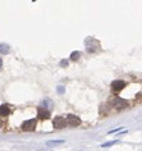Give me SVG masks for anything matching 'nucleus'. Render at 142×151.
<instances>
[{
  "mask_svg": "<svg viewBox=\"0 0 142 151\" xmlns=\"http://www.w3.org/2000/svg\"><path fill=\"white\" fill-rule=\"evenodd\" d=\"M53 126L55 128H58V129H60V128H64L67 126L65 118H63V116H55L54 120H53Z\"/></svg>",
  "mask_w": 142,
  "mask_h": 151,
  "instance_id": "39448f33",
  "label": "nucleus"
},
{
  "mask_svg": "<svg viewBox=\"0 0 142 151\" xmlns=\"http://www.w3.org/2000/svg\"><path fill=\"white\" fill-rule=\"evenodd\" d=\"M119 131H122V127H119V128H117V129H111L109 133H114V132H119Z\"/></svg>",
  "mask_w": 142,
  "mask_h": 151,
  "instance_id": "2eb2a0df",
  "label": "nucleus"
},
{
  "mask_svg": "<svg viewBox=\"0 0 142 151\" xmlns=\"http://www.w3.org/2000/svg\"><path fill=\"white\" fill-rule=\"evenodd\" d=\"M1 124H3V123H1V120H0V127H1Z\"/></svg>",
  "mask_w": 142,
  "mask_h": 151,
  "instance_id": "f3484780",
  "label": "nucleus"
},
{
  "mask_svg": "<svg viewBox=\"0 0 142 151\" xmlns=\"http://www.w3.org/2000/svg\"><path fill=\"white\" fill-rule=\"evenodd\" d=\"M37 116L40 119H47L50 116V111L47 109H44V108H39L37 109Z\"/></svg>",
  "mask_w": 142,
  "mask_h": 151,
  "instance_id": "423d86ee",
  "label": "nucleus"
},
{
  "mask_svg": "<svg viewBox=\"0 0 142 151\" xmlns=\"http://www.w3.org/2000/svg\"><path fill=\"white\" fill-rule=\"evenodd\" d=\"M36 128V119H28L22 123V129L23 131H35Z\"/></svg>",
  "mask_w": 142,
  "mask_h": 151,
  "instance_id": "20e7f679",
  "label": "nucleus"
},
{
  "mask_svg": "<svg viewBox=\"0 0 142 151\" xmlns=\"http://www.w3.org/2000/svg\"><path fill=\"white\" fill-rule=\"evenodd\" d=\"M58 92L63 93V92H64V87H63V86H58Z\"/></svg>",
  "mask_w": 142,
  "mask_h": 151,
  "instance_id": "4468645a",
  "label": "nucleus"
},
{
  "mask_svg": "<svg viewBox=\"0 0 142 151\" xmlns=\"http://www.w3.org/2000/svg\"><path fill=\"white\" fill-rule=\"evenodd\" d=\"M115 143H118V139H115V141H110V142H106V143H103L101 147H109V146H113Z\"/></svg>",
  "mask_w": 142,
  "mask_h": 151,
  "instance_id": "f8f14e48",
  "label": "nucleus"
},
{
  "mask_svg": "<svg viewBox=\"0 0 142 151\" xmlns=\"http://www.w3.org/2000/svg\"><path fill=\"white\" fill-rule=\"evenodd\" d=\"M1 65H3V60H1V58H0V68H1Z\"/></svg>",
  "mask_w": 142,
  "mask_h": 151,
  "instance_id": "dca6fc26",
  "label": "nucleus"
},
{
  "mask_svg": "<svg viewBox=\"0 0 142 151\" xmlns=\"http://www.w3.org/2000/svg\"><path fill=\"white\" fill-rule=\"evenodd\" d=\"M60 65H62V67H67V65H68V60H62V62H60Z\"/></svg>",
  "mask_w": 142,
  "mask_h": 151,
  "instance_id": "ddd939ff",
  "label": "nucleus"
},
{
  "mask_svg": "<svg viewBox=\"0 0 142 151\" xmlns=\"http://www.w3.org/2000/svg\"><path fill=\"white\" fill-rule=\"evenodd\" d=\"M64 141H63V139H57V141H47L46 143L49 146H53V145H59V143H63Z\"/></svg>",
  "mask_w": 142,
  "mask_h": 151,
  "instance_id": "9b49d317",
  "label": "nucleus"
},
{
  "mask_svg": "<svg viewBox=\"0 0 142 151\" xmlns=\"http://www.w3.org/2000/svg\"><path fill=\"white\" fill-rule=\"evenodd\" d=\"M9 46L6 44H1L0 45V54H3V55H5V54H8L9 52Z\"/></svg>",
  "mask_w": 142,
  "mask_h": 151,
  "instance_id": "1a4fd4ad",
  "label": "nucleus"
},
{
  "mask_svg": "<svg viewBox=\"0 0 142 151\" xmlns=\"http://www.w3.org/2000/svg\"><path fill=\"white\" fill-rule=\"evenodd\" d=\"M9 113H10V108H9V105H1L0 106V116H6V115H9Z\"/></svg>",
  "mask_w": 142,
  "mask_h": 151,
  "instance_id": "6e6552de",
  "label": "nucleus"
},
{
  "mask_svg": "<svg viewBox=\"0 0 142 151\" xmlns=\"http://www.w3.org/2000/svg\"><path fill=\"white\" fill-rule=\"evenodd\" d=\"M80 56H81V52L80 51H73L72 54H70V60H78L80 59Z\"/></svg>",
  "mask_w": 142,
  "mask_h": 151,
  "instance_id": "9d476101",
  "label": "nucleus"
},
{
  "mask_svg": "<svg viewBox=\"0 0 142 151\" xmlns=\"http://www.w3.org/2000/svg\"><path fill=\"white\" fill-rule=\"evenodd\" d=\"M124 86H126V83H124V81H114L113 83H111V87H113V90L115 92H118V91H120V90H123L124 88Z\"/></svg>",
  "mask_w": 142,
  "mask_h": 151,
  "instance_id": "0eeeda50",
  "label": "nucleus"
},
{
  "mask_svg": "<svg viewBox=\"0 0 142 151\" xmlns=\"http://www.w3.org/2000/svg\"><path fill=\"white\" fill-rule=\"evenodd\" d=\"M110 104H111V106H114L115 109H124L128 106V101L124 99H120V97H113V99L110 100Z\"/></svg>",
  "mask_w": 142,
  "mask_h": 151,
  "instance_id": "f03ea898",
  "label": "nucleus"
},
{
  "mask_svg": "<svg viewBox=\"0 0 142 151\" xmlns=\"http://www.w3.org/2000/svg\"><path fill=\"white\" fill-rule=\"evenodd\" d=\"M65 122H67V124H68V126H70V127H77V126H80V124H81V119L78 118L77 115L69 114L68 116H67Z\"/></svg>",
  "mask_w": 142,
  "mask_h": 151,
  "instance_id": "7ed1b4c3",
  "label": "nucleus"
},
{
  "mask_svg": "<svg viewBox=\"0 0 142 151\" xmlns=\"http://www.w3.org/2000/svg\"><path fill=\"white\" fill-rule=\"evenodd\" d=\"M85 44H86V50L88 52H95L100 49V42L98 40L93 39V37H87L85 41Z\"/></svg>",
  "mask_w": 142,
  "mask_h": 151,
  "instance_id": "f257e3e1",
  "label": "nucleus"
}]
</instances>
